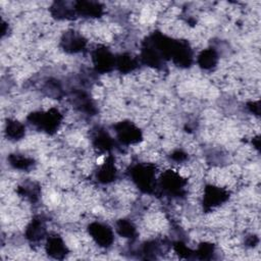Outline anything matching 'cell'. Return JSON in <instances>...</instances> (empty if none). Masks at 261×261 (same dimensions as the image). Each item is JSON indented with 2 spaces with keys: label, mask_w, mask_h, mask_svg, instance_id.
<instances>
[{
  "label": "cell",
  "mask_w": 261,
  "mask_h": 261,
  "mask_svg": "<svg viewBox=\"0 0 261 261\" xmlns=\"http://www.w3.org/2000/svg\"><path fill=\"white\" fill-rule=\"evenodd\" d=\"M28 119L30 120V123L39 129H42L47 134H54L61 123L62 116L57 109L50 108L47 111L33 112L28 116Z\"/></svg>",
  "instance_id": "cell-1"
},
{
  "label": "cell",
  "mask_w": 261,
  "mask_h": 261,
  "mask_svg": "<svg viewBox=\"0 0 261 261\" xmlns=\"http://www.w3.org/2000/svg\"><path fill=\"white\" fill-rule=\"evenodd\" d=\"M132 180L137 185V187L144 191L150 193L154 187V178H155V169L150 164L142 165L139 164L132 168L130 171Z\"/></svg>",
  "instance_id": "cell-2"
},
{
  "label": "cell",
  "mask_w": 261,
  "mask_h": 261,
  "mask_svg": "<svg viewBox=\"0 0 261 261\" xmlns=\"http://www.w3.org/2000/svg\"><path fill=\"white\" fill-rule=\"evenodd\" d=\"M228 197V192L224 188L215 185H208L204 188L203 206L207 210L213 209L226 202Z\"/></svg>",
  "instance_id": "cell-3"
},
{
  "label": "cell",
  "mask_w": 261,
  "mask_h": 261,
  "mask_svg": "<svg viewBox=\"0 0 261 261\" xmlns=\"http://www.w3.org/2000/svg\"><path fill=\"white\" fill-rule=\"evenodd\" d=\"M90 238L100 247H109L114 241V234L107 224L101 222H93L88 228Z\"/></svg>",
  "instance_id": "cell-4"
},
{
  "label": "cell",
  "mask_w": 261,
  "mask_h": 261,
  "mask_svg": "<svg viewBox=\"0 0 261 261\" xmlns=\"http://www.w3.org/2000/svg\"><path fill=\"white\" fill-rule=\"evenodd\" d=\"M118 140L127 145L140 143L142 140V133L138 126L129 121H121L114 125Z\"/></svg>",
  "instance_id": "cell-5"
},
{
  "label": "cell",
  "mask_w": 261,
  "mask_h": 261,
  "mask_svg": "<svg viewBox=\"0 0 261 261\" xmlns=\"http://www.w3.org/2000/svg\"><path fill=\"white\" fill-rule=\"evenodd\" d=\"M92 59L97 70L101 72L109 71L115 65V58L105 47L97 48L93 54Z\"/></svg>",
  "instance_id": "cell-6"
},
{
  "label": "cell",
  "mask_w": 261,
  "mask_h": 261,
  "mask_svg": "<svg viewBox=\"0 0 261 261\" xmlns=\"http://www.w3.org/2000/svg\"><path fill=\"white\" fill-rule=\"evenodd\" d=\"M61 46L68 53H76L82 51L86 46L85 38L74 31L66 32L61 39Z\"/></svg>",
  "instance_id": "cell-7"
},
{
  "label": "cell",
  "mask_w": 261,
  "mask_h": 261,
  "mask_svg": "<svg viewBox=\"0 0 261 261\" xmlns=\"http://www.w3.org/2000/svg\"><path fill=\"white\" fill-rule=\"evenodd\" d=\"M96 175L98 180L102 184H110L114 181L117 176V169L114 160L111 157H108L105 162L100 165Z\"/></svg>",
  "instance_id": "cell-8"
},
{
  "label": "cell",
  "mask_w": 261,
  "mask_h": 261,
  "mask_svg": "<svg viewBox=\"0 0 261 261\" xmlns=\"http://www.w3.org/2000/svg\"><path fill=\"white\" fill-rule=\"evenodd\" d=\"M45 249L50 256L55 258H62L68 251L65 242L57 234L48 238Z\"/></svg>",
  "instance_id": "cell-9"
},
{
  "label": "cell",
  "mask_w": 261,
  "mask_h": 261,
  "mask_svg": "<svg viewBox=\"0 0 261 261\" xmlns=\"http://www.w3.org/2000/svg\"><path fill=\"white\" fill-rule=\"evenodd\" d=\"M46 234V225L45 221L41 217L34 218L30 224L27 226L25 237L31 242H40Z\"/></svg>",
  "instance_id": "cell-10"
},
{
  "label": "cell",
  "mask_w": 261,
  "mask_h": 261,
  "mask_svg": "<svg viewBox=\"0 0 261 261\" xmlns=\"http://www.w3.org/2000/svg\"><path fill=\"white\" fill-rule=\"evenodd\" d=\"M74 10L86 17H99L103 12V7L98 2L79 1L74 4Z\"/></svg>",
  "instance_id": "cell-11"
},
{
  "label": "cell",
  "mask_w": 261,
  "mask_h": 261,
  "mask_svg": "<svg viewBox=\"0 0 261 261\" xmlns=\"http://www.w3.org/2000/svg\"><path fill=\"white\" fill-rule=\"evenodd\" d=\"M218 61L217 53L214 49H205L198 56V63L204 69H211L216 66Z\"/></svg>",
  "instance_id": "cell-12"
},
{
  "label": "cell",
  "mask_w": 261,
  "mask_h": 261,
  "mask_svg": "<svg viewBox=\"0 0 261 261\" xmlns=\"http://www.w3.org/2000/svg\"><path fill=\"white\" fill-rule=\"evenodd\" d=\"M24 126L14 119H9L6 123V136L9 140H20L24 136Z\"/></svg>",
  "instance_id": "cell-13"
},
{
  "label": "cell",
  "mask_w": 261,
  "mask_h": 261,
  "mask_svg": "<svg viewBox=\"0 0 261 261\" xmlns=\"http://www.w3.org/2000/svg\"><path fill=\"white\" fill-rule=\"evenodd\" d=\"M8 159H9L10 165L13 168L20 169V170H28L33 166V162H34L32 158H29L21 154H11Z\"/></svg>",
  "instance_id": "cell-14"
},
{
  "label": "cell",
  "mask_w": 261,
  "mask_h": 261,
  "mask_svg": "<svg viewBox=\"0 0 261 261\" xmlns=\"http://www.w3.org/2000/svg\"><path fill=\"white\" fill-rule=\"evenodd\" d=\"M115 64L121 72H129L137 68V61L129 54H121L115 60Z\"/></svg>",
  "instance_id": "cell-15"
},
{
  "label": "cell",
  "mask_w": 261,
  "mask_h": 261,
  "mask_svg": "<svg viewBox=\"0 0 261 261\" xmlns=\"http://www.w3.org/2000/svg\"><path fill=\"white\" fill-rule=\"evenodd\" d=\"M93 143L99 151H108L112 148V138L106 132H98L93 139Z\"/></svg>",
  "instance_id": "cell-16"
},
{
  "label": "cell",
  "mask_w": 261,
  "mask_h": 261,
  "mask_svg": "<svg viewBox=\"0 0 261 261\" xmlns=\"http://www.w3.org/2000/svg\"><path fill=\"white\" fill-rule=\"evenodd\" d=\"M116 230L122 238L133 239L136 236V226L126 219H120L116 222Z\"/></svg>",
  "instance_id": "cell-17"
}]
</instances>
